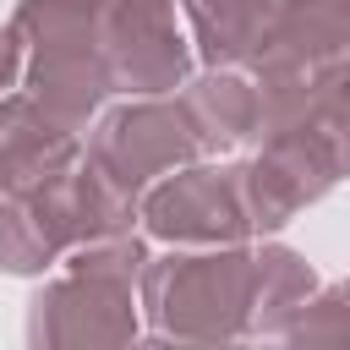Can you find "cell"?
<instances>
[{"instance_id": "cell-2", "label": "cell", "mask_w": 350, "mask_h": 350, "mask_svg": "<svg viewBox=\"0 0 350 350\" xmlns=\"http://www.w3.org/2000/svg\"><path fill=\"white\" fill-rule=\"evenodd\" d=\"M257 153L246 159L252 230L273 235L301 208L350 180V49L317 71L268 77Z\"/></svg>"}, {"instance_id": "cell-4", "label": "cell", "mask_w": 350, "mask_h": 350, "mask_svg": "<svg viewBox=\"0 0 350 350\" xmlns=\"http://www.w3.org/2000/svg\"><path fill=\"white\" fill-rule=\"evenodd\" d=\"M252 268L257 246H170L142 268V317L159 345H230L252 339Z\"/></svg>"}, {"instance_id": "cell-3", "label": "cell", "mask_w": 350, "mask_h": 350, "mask_svg": "<svg viewBox=\"0 0 350 350\" xmlns=\"http://www.w3.org/2000/svg\"><path fill=\"white\" fill-rule=\"evenodd\" d=\"M148 241L137 230L88 241L60 257V273L27 301V345H131L142 334V268Z\"/></svg>"}, {"instance_id": "cell-14", "label": "cell", "mask_w": 350, "mask_h": 350, "mask_svg": "<svg viewBox=\"0 0 350 350\" xmlns=\"http://www.w3.org/2000/svg\"><path fill=\"white\" fill-rule=\"evenodd\" d=\"M22 66H27V49H22L16 27H0V98L11 88H22Z\"/></svg>"}, {"instance_id": "cell-13", "label": "cell", "mask_w": 350, "mask_h": 350, "mask_svg": "<svg viewBox=\"0 0 350 350\" xmlns=\"http://www.w3.org/2000/svg\"><path fill=\"white\" fill-rule=\"evenodd\" d=\"M279 339L284 345H350V279L317 284Z\"/></svg>"}, {"instance_id": "cell-8", "label": "cell", "mask_w": 350, "mask_h": 350, "mask_svg": "<svg viewBox=\"0 0 350 350\" xmlns=\"http://www.w3.org/2000/svg\"><path fill=\"white\" fill-rule=\"evenodd\" d=\"M82 148H88L82 126L44 109L27 88L0 98V197L5 191H33V186L66 175L82 159Z\"/></svg>"}, {"instance_id": "cell-1", "label": "cell", "mask_w": 350, "mask_h": 350, "mask_svg": "<svg viewBox=\"0 0 350 350\" xmlns=\"http://www.w3.org/2000/svg\"><path fill=\"white\" fill-rule=\"evenodd\" d=\"M11 27L27 49L22 88L71 126L115 93H180L197 55L175 27V0H22Z\"/></svg>"}, {"instance_id": "cell-5", "label": "cell", "mask_w": 350, "mask_h": 350, "mask_svg": "<svg viewBox=\"0 0 350 350\" xmlns=\"http://www.w3.org/2000/svg\"><path fill=\"white\" fill-rule=\"evenodd\" d=\"M131 219H137V197L104 180L82 153L66 175L0 197V273L33 279L44 268H60L66 252L131 230Z\"/></svg>"}, {"instance_id": "cell-11", "label": "cell", "mask_w": 350, "mask_h": 350, "mask_svg": "<svg viewBox=\"0 0 350 350\" xmlns=\"http://www.w3.org/2000/svg\"><path fill=\"white\" fill-rule=\"evenodd\" d=\"M273 5L279 0H180L197 60L219 71H257L268 49Z\"/></svg>"}, {"instance_id": "cell-7", "label": "cell", "mask_w": 350, "mask_h": 350, "mask_svg": "<svg viewBox=\"0 0 350 350\" xmlns=\"http://www.w3.org/2000/svg\"><path fill=\"white\" fill-rule=\"evenodd\" d=\"M137 219L164 246H235L252 241V208H246V164H180L164 180H153L137 202Z\"/></svg>"}, {"instance_id": "cell-12", "label": "cell", "mask_w": 350, "mask_h": 350, "mask_svg": "<svg viewBox=\"0 0 350 350\" xmlns=\"http://www.w3.org/2000/svg\"><path fill=\"white\" fill-rule=\"evenodd\" d=\"M312 290H317L312 262L279 241H262L252 268V339H279L290 317L312 301Z\"/></svg>"}, {"instance_id": "cell-9", "label": "cell", "mask_w": 350, "mask_h": 350, "mask_svg": "<svg viewBox=\"0 0 350 350\" xmlns=\"http://www.w3.org/2000/svg\"><path fill=\"white\" fill-rule=\"evenodd\" d=\"M345 49H350V0H279L268 49L252 77L268 82V77L317 71V66L339 60Z\"/></svg>"}, {"instance_id": "cell-6", "label": "cell", "mask_w": 350, "mask_h": 350, "mask_svg": "<svg viewBox=\"0 0 350 350\" xmlns=\"http://www.w3.org/2000/svg\"><path fill=\"white\" fill-rule=\"evenodd\" d=\"M82 153L104 180H115L126 197L142 202V191L153 180L202 159V142L180 109V93H153V98H126V104L104 109L93 120Z\"/></svg>"}, {"instance_id": "cell-10", "label": "cell", "mask_w": 350, "mask_h": 350, "mask_svg": "<svg viewBox=\"0 0 350 350\" xmlns=\"http://www.w3.org/2000/svg\"><path fill=\"white\" fill-rule=\"evenodd\" d=\"M180 109L202 142V159H219V153H235L246 142H257V126H262V88L252 71H219L208 66L202 77L180 82Z\"/></svg>"}]
</instances>
